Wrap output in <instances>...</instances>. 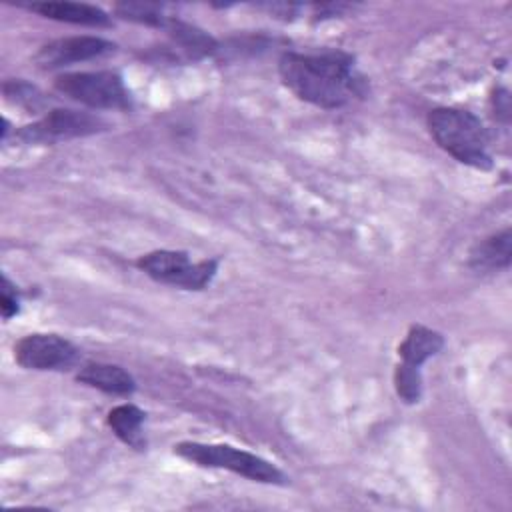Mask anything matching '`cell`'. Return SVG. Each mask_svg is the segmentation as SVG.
Masks as SVG:
<instances>
[{"instance_id": "cell-1", "label": "cell", "mask_w": 512, "mask_h": 512, "mask_svg": "<svg viewBox=\"0 0 512 512\" xmlns=\"http://www.w3.org/2000/svg\"><path fill=\"white\" fill-rule=\"evenodd\" d=\"M278 70L288 90L320 108H340L364 92L362 76L346 52H288L280 58Z\"/></svg>"}, {"instance_id": "cell-2", "label": "cell", "mask_w": 512, "mask_h": 512, "mask_svg": "<svg viewBox=\"0 0 512 512\" xmlns=\"http://www.w3.org/2000/svg\"><path fill=\"white\" fill-rule=\"evenodd\" d=\"M428 130L436 144L458 162L480 170L492 168L486 128L472 112L460 108H436L428 114Z\"/></svg>"}, {"instance_id": "cell-3", "label": "cell", "mask_w": 512, "mask_h": 512, "mask_svg": "<svg viewBox=\"0 0 512 512\" xmlns=\"http://www.w3.org/2000/svg\"><path fill=\"white\" fill-rule=\"evenodd\" d=\"M174 452L188 462L210 468H224L234 474L246 476L264 484H284V474L268 460L238 450L228 444H204V442H180L174 446Z\"/></svg>"}, {"instance_id": "cell-4", "label": "cell", "mask_w": 512, "mask_h": 512, "mask_svg": "<svg viewBox=\"0 0 512 512\" xmlns=\"http://www.w3.org/2000/svg\"><path fill=\"white\" fill-rule=\"evenodd\" d=\"M136 266L152 280L180 286L184 290H202L216 274V260L192 262L186 252L154 250L138 258Z\"/></svg>"}, {"instance_id": "cell-5", "label": "cell", "mask_w": 512, "mask_h": 512, "mask_svg": "<svg viewBox=\"0 0 512 512\" xmlns=\"http://www.w3.org/2000/svg\"><path fill=\"white\" fill-rule=\"evenodd\" d=\"M54 88L90 108H130V94L124 88V82L114 72H72L62 74L54 80Z\"/></svg>"}, {"instance_id": "cell-6", "label": "cell", "mask_w": 512, "mask_h": 512, "mask_svg": "<svg viewBox=\"0 0 512 512\" xmlns=\"http://www.w3.org/2000/svg\"><path fill=\"white\" fill-rule=\"evenodd\" d=\"M104 122L98 116H92L88 112H76V110H50L44 118H40L34 124L22 126L18 130V138L28 144L38 142H58L78 136H88L94 132L104 130Z\"/></svg>"}, {"instance_id": "cell-7", "label": "cell", "mask_w": 512, "mask_h": 512, "mask_svg": "<svg viewBox=\"0 0 512 512\" xmlns=\"http://www.w3.org/2000/svg\"><path fill=\"white\" fill-rule=\"evenodd\" d=\"M14 358L28 370H66L78 360V350L56 334H28L16 342Z\"/></svg>"}, {"instance_id": "cell-8", "label": "cell", "mask_w": 512, "mask_h": 512, "mask_svg": "<svg viewBox=\"0 0 512 512\" xmlns=\"http://www.w3.org/2000/svg\"><path fill=\"white\" fill-rule=\"evenodd\" d=\"M112 50H114V44L104 38L70 36V38H60L44 44L36 54V62L42 68H60L74 62L100 58Z\"/></svg>"}, {"instance_id": "cell-9", "label": "cell", "mask_w": 512, "mask_h": 512, "mask_svg": "<svg viewBox=\"0 0 512 512\" xmlns=\"http://www.w3.org/2000/svg\"><path fill=\"white\" fill-rule=\"evenodd\" d=\"M32 12H38L44 18L70 22V24H84V26H108L110 16L92 4L84 2H34L26 6Z\"/></svg>"}, {"instance_id": "cell-10", "label": "cell", "mask_w": 512, "mask_h": 512, "mask_svg": "<svg viewBox=\"0 0 512 512\" xmlns=\"http://www.w3.org/2000/svg\"><path fill=\"white\" fill-rule=\"evenodd\" d=\"M82 384H88L92 388H98L102 392L108 394H132L136 384L134 378L120 366L116 364H104V362H96V364H86L78 376H76Z\"/></svg>"}, {"instance_id": "cell-11", "label": "cell", "mask_w": 512, "mask_h": 512, "mask_svg": "<svg viewBox=\"0 0 512 512\" xmlns=\"http://www.w3.org/2000/svg\"><path fill=\"white\" fill-rule=\"evenodd\" d=\"M512 256V234L510 228L492 234L478 242L470 252V266L476 270L506 268Z\"/></svg>"}, {"instance_id": "cell-12", "label": "cell", "mask_w": 512, "mask_h": 512, "mask_svg": "<svg viewBox=\"0 0 512 512\" xmlns=\"http://www.w3.org/2000/svg\"><path fill=\"white\" fill-rule=\"evenodd\" d=\"M442 346H444V338L438 332L426 326H412L404 342L400 344L398 354L402 356L404 364L420 368L430 356L438 354Z\"/></svg>"}, {"instance_id": "cell-13", "label": "cell", "mask_w": 512, "mask_h": 512, "mask_svg": "<svg viewBox=\"0 0 512 512\" xmlns=\"http://www.w3.org/2000/svg\"><path fill=\"white\" fill-rule=\"evenodd\" d=\"M108 424L114 434L134 450L146 448V438L142 434L144 412L134 404H120L108 412Z\"/></svg>"}, {"instance_id": "cell-14", "label": "cell", "mask_w": 512, "mask_h": 512, "mask_svg": "<svg viewBox=\"0 0 512 512\" xmlns=\"http://www.w3.org/2000/svg\"><path fill=\"white\" fill-rule=\"evenodd\" d=\"M118 16L150 26H164L166 18L162 16V8L158 4H142V2H124L116 4Z\"/></svg>"}, {"instance_id": "cell-15", "label": "cell", "mask_w": 512, "mask_h": 512, "mask_svg": "<svg viewBox=\"0 0 512 512\" xmlns=\"http://www.w3.org/2000/svg\"><path fill=\"white\" fill-rule=\"evenodd\" d=\"M394 384H396L398 396L404 402H418V398L422 394V378H420V370L416 366H408L402 362L396 368Z\"/></svg>"}, {"instance_id": "cell-16", "label": "cell", "mask_w": 512, "mask_h": 512, "mask_svg": "<svg viewBox=\"0 0 512 512\" xmlns=\"http://www.w3.org/2000/svg\"><path fill=\"white\" fill-rule=\"evenodd\" d=\"M4 94L10 102L24 106L28 110H38L42 104V96L38 94V90L22 80H12L4 84Z\"/></svg>"}, {"instance_id": "cell-17", "label": "cell", "mask_w": 512, "mask_h": 512, "mask_svg": "<svg viewBox=\"0 0 512 512\" xmlns=\"http://www.w3.org/2000/svg\"><path fill=\"white\" fill-rule=\"evenodd\" d=\"M0 310H2V316H4L6 320L18 312V296H16V288L10 284V280H8L6 276L2 278Z\"/></svg>"}]
</instances>
